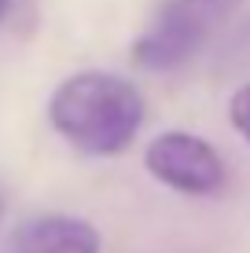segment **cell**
I'll return each instance as SVG.
<instances>
[{
	"mask_svg": "<svg viewBox=\"0 0 250 253\" xmlns=\"http://www.w3.org/2000/svg\"><path fill=\"white\" fill-rule=\"evenodd\" d=\"M228 121H232V128L250 143V84H243V88L228 99Z\"/></svg>",
	"mask_w": 250,
	"mask_h": 253,
	"instance_id": "obj_5",
	"label": "cell"
},
{
	"mask_svg": "<svg viewBox=\"0 0 250 253\" xmlns=\"http://www.w3.org/2000/svg\"><path fill=\"white\" fill-rule=\"evenodd\" d=\"M247 0H158L148 30L133 44V63L144 70H177L206 48Z\"/></svg>",
	"mask_w": 250,
	"mask_h": 253,
	"instance_id": "obj_2",
	"label": "cell"
},
{
	"mask_svg": "<svg viewBox=\"0 0 250 253\" xmlns=\"http://www.w3.org/2000/svg\"><path fill=\"white\" fill-rule=\"evenodd\" d=\"M4 209H7V195H4V184H0V220H4Z\"/></svg>",
	"mask_w": 250,
	"mask_h": 253,
	"instance_id": "obj_7",
	"label": "cell"
},
{
	"mask_svg": "<svg viewBox=\"0 0 250 253\" xmlns=\"http://www.w3.org/2000/svg\"><path fill=\"white\" fill-rule=\"evenodd\" d=\"M103 235L70 213H41L11 231L4 253H100Z\"/></svg>",
	"mask_w": 250,
	"mask_h": 253,
	"instance_id": "obj_4",
	"label": "cell"
},
{
	"mask_svg": "<svg viewBox=\"0 0 250 253\" xmlns=\"http://www.w3.org/2000/svg\"><path fill=\"white\" fill-rule=\"evenodd\" d=\"M144 165L162 187L192 195V198L221 195L228 184V169H225V158L217 154V147L195 132H184V128L154 136L144 151Z\"/></svg>",
	"mask_w": 250,
	"mask_h": 253,
	"instance_id": "obj_3",
	"label": "cell"
},
{
	"mask_svg": "<svg viewBox=\"0 0 250 253\" xmlns=\"http://www.w3.org/2000/svg\"><path fill=\"white\" fill-rule=\"evenodd\" d=\"M48 121L81 154H122L144 125V95L107 70L70 74L48 99Z\"/></svg>",
	"mask_w": 250,
	"mask_h": 253,
	"instance_id": "obj_1",
	"label": "cell"
},
{
	"mask_svg": "<svg viewBox=\"0 0 250 253\" xmlns=\"http://www.w3.org/2000/svg\"><path fill=\"white\" fill-rule=\"evenodd\" d=\"M11 4H15V0H0V22L7 19V11H11Z\"/></svg>",
	"mask_w": 250,
	"mask_h": 253,
	"instance_id": "obj_6",
	"label": "cell"
}]
</instances>
